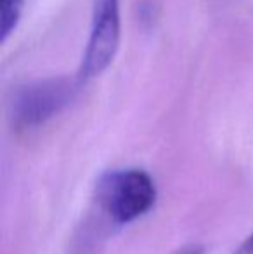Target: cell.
I'll return each instance as SVG.
<instances>
[{
    "label": "cell",
    "instance_id": "6",
    "mask_svg": "<svg viewBox=\"0 0 253 254\" xmlns=\"http://www.w3.org/2000/svg\"><path fill=\"white\" fill-rule=\"evenodd\" d=\"M177 254H201V249H198V248H189V249H182V251H179Z\"/></svg>",
    "mask_w": 253,
    "mask_h": 254
},
{
    "label": "cell",
    "instance_id": "2",
    "mask_svg": "<svg viewBox=\"0 0 253 254\" xmlns=\"http://www.w3.org/2000/svg\"><path fill=\"white\" fill-rule=\"evenodd\" d=\"M80 80L49 78L17 88L10 102V118L16 128H37L66 109L77 94Z\"/></svg>",
    "mask_w": 253,
    "mask_h": 254
},
{
    "label": "cell",
    "instance_id": "4",
    "mask_svg": "<svg viewBox=\"0 0 253 254\" xmlns=\"http://www.w3.org/2000/svg\"><path fill=\"white\" fill-rule=\"evenodd\" d=\"M24 0H0V37L7 40L19 23Z\"/></svg>",
    "mask_w": 253,
    "mask_h": 254
},
{
    "label": "cell",
    "instance_id": "3",
    "mask_svg": "<svg viewBox=\"0 0 253 254\" xmlns=\"http://www.w3.org/2000/svg\"><path fill=\"white\" fill-rule=\"evenodd\" d=\"M120 38H122L120 0H94L90 35L77 73L80 83L99 76L111 66L118 52Z\"/></svg>",
    "mask_w": 253,
    "mask_h": 254
},
{
    "label": "cell",
    "instance_id": "1",
    "mask_svg": "<svg viewBox=\"0 0 253 254\" xmlns=\"http://www.w3.org/2000/svg\"><path fill=\"white\" fill-rule=\"evenodd\" d=\"M156 187L153 178L142 170L109 171L97 184V201L101 209L115 223H128L153 207Z\"/></svg>",
    "mask_w": 253,
    "mask_h": 254
},
{
    "label": "cell",
    "instance_id": "5",
    "mask_svg": "<svg viewBox=\"0 0 253 254\" xmlns=\"http://www.w3.org/2000/svg\"><path fill=\"white\" fill-rule=\"evenodd\" d=\"M241 254H253V234L245 241V244L241 246Z\"/></svg>",
    "mask_w": 253,
    "mask_h": 254
}]
</instances>
